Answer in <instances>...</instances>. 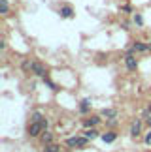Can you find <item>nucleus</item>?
Instances as JSON below:
<instances>
[{"instance_id":"10","label":"nucleus","mask_w":151,"mask_h":152,"mask_svg":"<svg viewBox=\"0 0 151 152\" xmlns=\"http://www.w3.org/2000/svg\"><path fill=\"white\" fill-rule=\"evenodd\" d=\"M59 13H61L62 17H66V19H68V17H72V15H74V8H72V6H68V4H64V6H61Z\"/></svg>"},{"instance_id":"20","label":"nucleus","mask_w":151,"mask_h":152,"mask_svg":"<svg viewBox=\"0 0 151 152\" xmlns=\"http://www.w3.org/2000/svg\"><path fill=\"white\" fill-rule=\"evenodd\" d=\"M146 124H147V126H149V128H151V113H149V115H147V118H146Z\"/></svg>"},{"instance_id":"16","label":"nucleus","mask_w":151,"mask_h":152,"mask_svg":"<svg viewBox=\"0 0 151 152\" xmlns=\"http://www.w3.org/2000/svg\"><path fill=\"white\" fill-rule=\"evenodd\" d=\"M8 10H10V4H8V0H0V13L6 15L8 13Z\"/></svg>"},{"instance_id":"18","label":"nucleus","mask_w":151,"mask_h":152,"mask_svg":"<svg viewBox=\"0 0 151 152\" xmlns=\"http://www.w3.org/2000/svg\"><path fill=\"white\" fill-rule=\"evenodd\" d=\"M134 23H136L138 26H142V25H144V19H142V15H140V13H136V15H134Z\"/></svg>"},{"instance_id":"5","label":"nucleus","mask_w":151,"mask_h":152,"mask_svg":"<svg viewBox=\"0 0 151 152\" xmlns=\"http://www.w3.org/2000/svg\"><path fill=\"white\" fill-rule=\"evenodd\" d=\"M32 73L34 75H38V77H47V68L44 66L42 62H34V68H32Z\"/></svg>"},{"instance_id":"4","label":"nucleus","mask_w":151,"mask_h":152,"mask_svg":"<svg viewBox=\"0 0 151 152\" xmlns=\"http://www.w3.org/2000/svg\"><path fill=\"white\" fill-rule=\"evenodd\" d=\"M125 66L129 72H136V68H138V60H136V56L134 55H125Z\"/></svg>"},{"instance_id":"9","label":"nucleus","mask_w":151,"mask_h":152,"mask_svg":"<svg viewBox=\"0 0 151 152\" xmlns=\"http://www.w3.org/2000/svg\"><path fill=\"white\" fill-rule=\"evenodd\" d=\"M100 116H89V118H85L83 120V126L85 128H96L98 124H100Z\"/></svg>"},{"instance_id":"1","label":"nucleus","mask_w":151,"mask_h":152,"mask_svg":"<svg viewBox=\"0 0 151 152\" xmlns=\"http://www.w3.org/2000/svg\"><path fill=\"white\" fill-rule=\"evenodd\" d=\"M87 143H89V139L85 135H76V137L66 139V147H70V148H81V147H85Z\"/></svg>"},{"instance_id":"7","label":"nucleus","mask_w":151,"mask_h":152,"mask_svg":"<svg viewBox=\"0 0 151 152\" xmlns=\"http://www.w3.org/2000/svg\"><path fill=\"white\" fill-rule=\"evenodd\" d=\"M40 141H42V145H51V143H55V135L49 130H44L42 135H40Z\"/></svg>"},{"instance_id":"3","label":"nucleus","mask_w":151,"mask_h":152,"mask_svg":"<svg viewBox=\"0 0 151 152\" xmlns=\"http://www.w3.org/2000/svg\"><path fill=\"white\" fill-rule=\"evenodd\" d=\"M27 132H28V135H30V137H40V135H42V132H44L42 122H30Z\"/></svg>"},{"instance_id":"8","label":"nucleus","mask_w":151,"mask_h":152,"mask_svg":"<svg viewBox=\"0 0 151 152\" xmlns=\"http://www.w3.org/2000/svg\"><path fill=\"white\" fill-rule=\"evenodd\" d=\"M102 118H106V120H112V118H117V109H113V107H108V109H102V113H100Z\"/></svg>"},{"instance_id":"22","label":"nucleus","mask_w":151,"mask_h":152,"mask_svg":"<svg viewBox=\"0 0 151 152\" xmlns=\"http://www.w3.org/2000/svg\"><path fill=\"white\" fill-rule=\"evenodd\" d=\"M149 51H151V43H149Z\"/></svg>"},{"instance_id":"6","label":"nucleus","mask_w":151,"mask_h":152,"mask_svg":"<svg viewBox=\"0 0 151 152\" xmlns=\"http://www.w3.org/2000/svg\"><path fill=\"white\" fill-rule=\"evenodd\" d=\"M140 133H142V120L136 118V120H132V124H130V135L138 137Z\"/></svg>"},{"instance_id":"19","label":"nucleus","mask_w":151,"mask_h":152,"mask_svg":"<svg viewBox=\"0 0 151 152\" xmlns=\"http://www.w3.org/2000/svg\"><path fill=\"white\" fill-rule=\"evenodd\" d=\"M144 143H146V145H149V143H151V132L147 133L146 137H144Z\"/></svg>"},{"instance_id":"12","label":"nucleus","mask_w":151,"mask_h":152,"mask_svg":"<svg viewBox=\"0 0 151 152\" xmlns=\"http://www.w3.org/2000/svg\"><path fill=\"white\" fill-rule=\"evenodd\" d=\"M100 137H102L104 143H113L115 139H117V133H115V132H106V133H102Z\"/></svg>"},{"instance_id":"2","label":"nucleus","mask_w":151,"mask_h":152,"mask_svg":"<svg viewBox=\"0 0 151 152\" xmlns=\"http://www.w3.org/2000/svg\"><path fill=\"white\" fill-rule=\"evenodd\" d=\"M149 51V43H144V42H134L130 45V49L127 51V55H134V53H147Z\"/></svg>"},{"instance_id":"17","label":"nucleus","mask_w":151,"mask_h":152,"mask_svg":"<svg viewBox=\"0 0 151 152\" xmlns=\"http://www.w3.org/2000/svg\"><path fill=\"white\" fill-rule=\"evenodd\" d=\"M89 107H91L89 100H83V102H81V105H79V111H81V113H87V111H89Z\"/></svg>"},{"instance_id":"14","label":"nucleus","mask_w":151,"mask_h":152,"mask_svg":"<svg viewBox=\"0 0 151 152\" xmlns=\"http://www.w3.org/2000/svg\"><path fill=\"white\" fill-rule=\"evenodd\" d=\"M44 152H61V145H59V143L44 145Z\"/></svg>"},{"instance_id":"13","label":"nucleus","mask_w":151,"mask_h":152,"mask_svg":"<svg viewBox=\"0 0 151 152\" xmlns=\"http://www.w3.org/2000/svg\"><path fill=\"white\" fill-rule=\"evenodd\" d=\"M83 135L89 139V141H93V139H96V137H98V132H96V128H85Z\"/></svg>"},{"instance_id":"11","label":"nucleus","mask_w":151,"mask_h":152,"mask_svg":"<svg viewBox=\"0 0 151 152\" xmlns=\"http://www.w3.org/2000/svg\"><path fill=\"white\" fill-rule=\"evenodd\" d=\"M32 68H34V60H28V58H25V60L21 62V69L25 73H32Z\"/></svg>"},{"instance_id":"21","label":"nucleus","mask_w":151,"mask_h":152,"mask_svg":"<svg viewBox=\"0 0 151 152\" xmlns=\"http://www.w3.org/2000/svg\"><path fill=\"white\" fill-rule=\"evenodd\" d=\"M147 111H149V113H151V103H149V107H147Z\"/></svg>"},{"instance_id":"15","label":"nucleus","mask_w":151,"mask_h":152,"mask_svg":"<svg viewBox=\"0 0 151 152\" xmlns=\"http://www.w3.org/2000/svg\"><path fill=\"white\" fill-rule=\"evenodd\" d=\"M44 118H45V116L40 113V111H34V113L30 115V122H42Z\"/></svg>"}]
</instances>
